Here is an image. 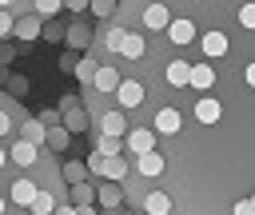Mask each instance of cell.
<instances>
[{
    "instance_id": "d6a6232c",
    "label": "cell",
    "mask_w": 255,
    "mask_h": 215,
    "mask_svg": "<svg viewBox=\"0 0 255 215\" xmlns=\"http://www.w3.org/2000/svg\"><path fill=\"white\" fill-rule=\"evenodd\" d=\"M52 215H80V211H76V203H56Z\"/></svg>"
},
{
    "instance_id": "30bf717a",
    "label": "cell",
    "mask_w": 255,
    "mask_h": 215,
    "mask_svg": "<svg viewBox=\"0 0 255 215\" xmlns=\"http://www.w3.org/2000/svg\"><path fill=\"white\" fill-rule=\"evenodd\" d=\"M36 191H40V183H32L28 175H20V179H12V191H8V199H12L16 207H32Z\"/></svg>"
},
{
    "instance_id": "3957f363",
    "label": "cell",
    "mask_w": 255,
    "mask_h": 215,
    "mask_svg": "<svg viewBox=\"0 0 255 215\" xmlns=\"http://www.w3.org/2000/svg\"><path fill=\"white\" fill-rule=\"evenodd\" d=\"M143 96H147V92H143V84H139L135 76H128V80H124V84L116 88V104H120L124 111H139Z\"/></svg>"
},
{
    "instance_id": "44dd1931",
    "label": "cell",
    "mask_w": 255,
    "mask_h": 215,
    "mask_svg": "<svg viewBox=\"0 0 255 215\" xmlns=\"http://www.w3.org/2000/svg\"><path fill=\"white\" fill-rule=\"evenodd\" d=\"M28 211H32V215H52V211H56V195H52V191H48V187H40V191H36V199H32V207H28Z\"/></svg>"
},
{
    "instance_id": "484cf974",
    "label": "cell",
    "mask_w": 255,
    "mask_h": 215,
    "mask_svg": "<svg viewBox=\"0 0 255 215\" xmlns=\"http://www.w3.org/2000/svg\"><path fill=\"white\" fill-rule=\"evenodd\" d=\"M32 8H36L40 16H56V12L64 8V0H32Z\"/></svg>"
},
{
    "instance_id": "83f0119b",
    "label": "cell",
    "mask_w": 255,
    "mask_h": 215,
    "mask_svg": "<svg viewBox=\"0 0 255 215\" xmlns=\"http://www.w3.org/2000/svg\"><path fill=\"white\" fill-rule=\"evenodd\" d=\"M44 36L48 40H68V28L64 24H44Z\"/></svg>"
},
{
    "instance_id": "ac0fdd59",
    "label": "cell",
    "mask_w": 255,
    "mask_h": 215,
    "mask_svg": "<svg viewBox=\"0 0 255 215\" xmlns=\"http://www.w3.org/2000/svg\"><path fill=\"white\" fill-rule=\"evenodd\" d=\"M96 72H100V64H96V56H92V52H88V56H80V64H76V80H80L84 88H88V84L96 80Z\"/></svg>"
},
{
    "instance_id": "836d02e7",
    "label": "cell",
    "mask_w": 255,
    "mask_h": 215,
    "mask_svg": "<svg viewBox=\"0 0 255 215\" xmlns=\"http://www.w3.org/2000/svg\"><path fill=\"white\" fill-rule=\"evenodd\" d=\"M8 131H12V115L0 108V135H8Z\"/></svg>"
},
{
    "instance_id": "277c9868",
    "label": "cell",
    "mask_w": 255,
    "mask_h": 215,
    "mask_svg": "<svg viewBox=\"0 0 255 215\" xmlns=\"http://www.w3.org/2000/svg\"><path fill=\"white\" fill-rule=\"evenodd\" d=\"M151 147H155V131H151L147 123L128 127V139H124V151H128V155H143V151H151Z\"/></svg>"
},
{
    "instance_id": "6da1fadb",
    "label": "cell",
    "mask_w": 255,
    "mask_h": 215,
    "mask_svg": "<svg viewBox=\"0 0 255 215\" xmlns=\"http://www.w3.org/2000/svg\"><path fill=\"white\" fill-rule=\"evenodd\" d=\"M191 36L155 52L183 56V88H143V123L163 155L171 215H231L255 191V0H163ZM151 48V44H147Z\"/></svg>"
},
{
    "instance_id": "8fae6325",
    "label": "cell",
    "mask_w": 255,
    "mask_h": 215,
    "mask_svg": "<svg viewBox=\"0 0 255 215\" xmlns=\"http://www.w3.org/2000/svg\"><path fill=\"white\" fill-rule=\"evenodd\" d=\"M96 195H100V207H104V211H116V207L124 203V183H116V179H112V183H100Z\"/></svg>"
},
{
    "instance_id": "2e32d148",
    "label": "cell",
    "mask_w": 255,
    "mask_h": 215,
    "mask_svg": "<svg viewBox=\"0 0 255 215\" xmlns=\"http://www.w3.org/2000/svg\"><path fill=\"white\" fill-rule=\"evenodd\" d=\"M128 175H131V167H128V159H124V155H112V159H104V179L128 183Z\"/></svg>"
},
{
    "instance_id": "8992f818",
    "label": "cell",
    "mask_w": 255,
    "mask_h": 215,
    "mask_svg": "<svg viewBox=\"0 0 255 215\" xmlns=\"http://www.w3.org/2000/svg\"><path fill=\"white\" fill-rule=\"evenodd\" d=\"M96 127L104 131V135H128V115H124V108H112V111H100L96 115Z\"/></svg>"
},
{
    "instance_id": "d6986e66",
    "label": "cell",
    "mask_w": 255,
    "mask_h": 215,
    "mask_svg": "<svg viewBox=\"0 0 255 215\" xmlns=\"http://www.w3.org/2000/svg\"><path fill=\"white\" fill-rule=\"evenodd\" d=\"M68 139H72V131H68L64 123H52V127H48V139H44V143H48L52 151H68Z\"/></svg>"
},
{
    "instance_id": "52a82bcc",
    "label": "cell",
    "mask_w": 255,
    "mask_h": 215,
    "mask_svg": "<svg viewBox=\"0 0 255 215\" xmlns=\"http://www.w3.org/2000/svg\"><path fill=\"white\" fill-rule=\"evenodd\" d=\"M159 175H163V155L155 147L135 155V179H159Z\"/></svg>"
},
{
    "instance_id": "f1b7e54d",
    "label": "cell",
    "mask_w": 255,
    "mask_h": 215,
    "mask_svg": "<svg viewBox=\"0 0 255 215\" xmlns=\"http://www.w3.org/2000/svg\"><path fill=\"white\" fill-rule=\"evenodd\" d=\"M8 92H12V96H24V92H28V80H24V76H8Z\"/></svg>"
},
{
    "instance_id": "ba28073f",
    "label": "cell",
    "mask_w": 255,
    "mask_h": 215,
    "mask_svg": "<svg viewBox=\"0 0 255 215\" xmlns=\"http://www.w3.org/2000/svg\"><path fill=\"white\" fill-rule=\"evenodd\" d=\"M120 84H124V76H120V68H116V64H104V68L96 72V80H92L88 88H92L96 96H104V92H116Z\"/></svg>"
},
{
    "instance_id": "7a4b0ae2",
    "label": "cell",
    "mask_w": 255,
    "mask_h": 215,
    "mask_svg": "<svg viewBox=\"0 0 255 215\" xmlns=\"http://www.w3.org/2000/svg\"><path fill=\"white\" fill-rule=\"evenodd\" d=\"M171 24V8L163 4V0H143V8H139V28L143 32H163Z\"/></svg>"
},
{
    "instance_id": "9c48e42d",
    "label": "cell",
    "mask_w": 255,
    "mask_h": 215,
    "mask_svg": "<svg viewBox=\"0 0 255 215\" xmlns=\"http://www.w3.org/2000/svg\"><path fill=\"white\" fill-rule=\"evenodd\" d=\"M12 36H16V40H36V36H44V16H40V12L20 16L16 28H12Z\"/></svg>"
},
{
    "instance_id": "1f68e13d",
    "label": "cell",
    "mask_w": 255,
    "mask_h": 215,
    "mask_svg": "<svg viewBox=\"0 0 255 215\" xmlns=\"http://www.w3.org/2000/svg\"><path fill=\"white\" fill-rule=\"evenodd\" d=\"M64 8H72V12H88L92 0H64Z\"/></svg>"
},
{
    "instance_id": "5b68a950",
    "label": "cell",
    "mask_w": 255,
    "mask_h": 215,
    "mask_svg": "<svg viewBox=\"0 0 255 215\" xmlns=\"http://www.w3.org/2000/svg\"><path fill=\"white\" fill-rule=\"evenodd\" d=\"M139 211H147V215H171L175 203H171V195H167L163 187H147L143 199H139Z\"/></svg>"
},
{
    "instance_id": "d4e9b609",
    "label": "cell",
    "mask_w": 255,
    "mask_h": 215,
    "mask_svg": "<svg viewBox=\"0 0 255 215\" xmlns=\"http://www.w3.org/2000/svg\"><path fill=\"white\" fill-rule=\"evenodd\" d=\"M88 179V163H64V183H84Z\"/></svg>"
},
{
    "instance_id": "5bb4252c",
    "label": "cell",
    "mask_w": 255,
    "mask_h": 215,
    "mask_svg": "<svg viewBox=\"0 0 255 215\" xmlns=\"http://www.w3.org/2000/svg\"><path fill=\"white\" fill-rule=\"evenodd\" d=\"M12 163H20V167H36V163H40V147L28 143V139L12 143Z\"/></svg>"
},
{
    "instance_id": "f35d334b",
    "label": "cell",
    "mask_w": 255,
    "mask_h": 215,
    "mask_svg": "<svg viewBox=\"0 0 255 215\" xmlns=\"http://www.w3.org/2000/svg\"><path fill=\"white\" fill-rule=\"evenodd\" d=\"M135 215H147V211H135Z\"/></svg>"
},
{
    "instance_id": "74e56055",
    "label": "cell",
    "mask_w": 255,
    "mask_h": 215,
    "mask_svg": "<svg viewBox=\"0 0 255 215\" xmlns=\"http://www.w3.org/2000/svg\"><path fill=\"white\" fill-rule=\"evenodd\" d=\"M8 4H12V0H0V8H8Z\"/></svg>"
},
{
    "instance_id": "9a60e30c",
    "label": "cell",
    "mask_w": 255,
    "mask_h": 215,
    "mask_svg": "<svg viewBox=\"0 0 255 215\" xmlns=\"http://www.w3.org/2000/svg\"><path fill=\"white\" fill-rule=\"evenodd\" d=\"M20 139H28V143L40 147V143L48 139V123H44V119H24V123H20Z\"/></svg>"
},
{
    "instance_id": "8d00e7d4",
    "label": "cell",
    "mask_w": 255,
    "mask_h": 215,
    "mask_svg": "<svg viewBox=\"0 0 255 215\" xmlns=\"http://www.w3.org/2000/svg\"><path fill=\"white\" fill-rule=\"evenodd\" d=\"M4 163H8V151H4V147H0V167H4Z\"/></svg>"
},
{
    "instance_id": "4fadbf2b",
    "label": "cell",
    "mask_w": 255,
    "mask_h": 215,
    "mask_svg": "<svg viewBox=\"0 0 255 215\" xmlns=\"http://www.w3.org/2000/svg\"><path fill=\"white\" fill-rule=\"evenodd\" d=\"M143 52H147L143 32H128V36H124V48H120V60H128V64H131V60H139Z\"/></svg>"
},
{
    "instance_id": "4dcf8cb0",
    "label": "cell",
    "mask_w": 255,
    "mask_h": 215,
    "mask_svg": "<svg viewBox=\"0 0 255 215\" xmlns=\"http://www.w3.org/2000/svg\"><path fill=\"white\" fill-rule=\"evenodd\" d=\"M76 64H80L76 52H64V56H60V72H76Z\"/></svg>"
},
{
    "instance_id": "7402d4cb",
    "label": "cell",
    "mask_w": 255,
    "mask_h": 215,
    "mask_svg": "<svg viewBox=\"0 0 255 215\" xmlns=\"http://www.w3.org/2000/svg\"><path fill=\"white\" fill-rule=\"evenodd\" d=\"M68 44L72 48H92V28L88 24H72L68 28Z\"/></svg>"
},
{
    "instance_id": "e0dca14e",
    "label": "cell",
    "mask_w": 255,
    "mask_h": 215,
    "mask_svg": "<svg viewBox=\"0 0 255 215\" xmlns=\"http://www.w3.org/2000/svg\"><path fill=\"white\" fill-rule=\"evenodd\" d=\"M64 127H68V131H88V127H92V115L76 104V108H68V111H64Z\"/></svg>"
},
{
    "instance_id": "d590c367",
    "label": "cell",
    "mask_w": 255,
    "mask_h": 215,
    "mask_svg": "<svg viewBox=\"0 0 255 215\" xmlns=\"http://www.w3.org/2000/svg\"><path fill=\"white\" fill-rule=\"evenodd\" d=\"M0 215H8V199L4 195H0Z\"/></svg>"
},
{
    "instance_id": "ffe728a7",
    "label": "cell",
    "mask_w": 255,
    "mask_h": 215,
    "mask_svg": "<svg viewBox=\"0 0 255 215\" xmlns=\"http://www.w3.org/2000/svg\"><path fill=\"white\" fill-rule=\"evenodd\" d=\"M92 151H100L104 159H112V155H120V151H124V139H120V135H104V131H100V139H96V147H92Z\"/></svg>"
},
{
    "instance_id": "603a6c76",
    "label": "cell",
    "mask_w": 255,
    "mask_h": 215,
    "mask_svg": "<svg viewBox=\"0 0 255 215\" xmlns=\"http://www.w3.org/2000/svg\"><path fill=\"white\" fill-rule=\"evenodd\" d=\"M96 183V179H92ZM92 183H72V203L80 207V203H96V187Z\"/></svg>"
},
{
    "instance_id": "cb8c5ba5",
    "label": "cell",
    "mask_w": 255,
    "mask_h": 215,
    "mask_svg": "<svg viewBox=\"0 0 255 215\" xmlns=\"http://www.w3.org/2000/svg\"><path fill=\"white\" fill-rule=\"evenodd\" d=\"M92 12H96L100 20H116V12H120V0H92Z\"/></svg>"
},
{
    "instance_id": "e575fe53",
    "label": "cell",
    "mask_w": 255,
    "mask_h": 215,
    "mask_svg": "<svg viewBox=\"0 0 255 215\" xmlns=\"http://www.w3.org/2000/svg\"><path fill=\"white\" fill-rule=\"evenodd\" d=\"M76 211H80V215H96V203H80Z\"/></svg>"
},
{
    "instance_id": "7c38bea8",
    "label": "cell",
    "mask_w": 255,
    "mask_h": 215,
    "mask_svg": "<svg viewBox=\"0 0 255 215\" xmlns=\"http://www.w3.org/2000/svg\"><path fill=\"white\" fill-rule=\"evenodd\" d=\"M124 36H128V28H124L120 20H112V24H108V32H104V40H100V44H104V52H108V56H120Z\"/></svg>"
},
{
    "instance_id": "f546056e",
    "label": "cell",
    "mask_w": 255,
    "mask_h": 215,
    "mask_svg": "<svg viewBox=\"0 0 255 215\" xmlns=\"http://www.w3.org/2000/svg\"><path fill=\"white\" fill-rule=\"evenodd\" d=\"M88 171H92V175H104V155H100V151L88 155Z\"/></svg>"
},
{
    "instance_id": "4316f807",
    "label": "cell",
    "mask_w": 255,
    "mask_h": 215,
    "mask_svg": "<svg viewBox=\"0 0 255 215\" xmlns=\"http://www.w3.org/2000/svg\"><path fill=\"white\" fill-rule=\"evenodd\" d=\"M12 28H16V16H12L8 8H0V40H4V36H12Z\"/></svg>"
}]
</instances>
